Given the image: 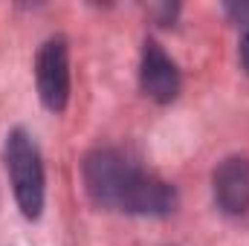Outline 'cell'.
Masks as SVG:
<instances>
[{
	"instance_id": "6",
	"label": "cell",
	"mask_w": 249,
	"mask_h": 246,
	"mask_svg": "<svg viewBox=\"0 0 249 246\" xmlns=\"http://www.w3.org/2000/svg\"><path fill=\"white\" fill-rule=\"evenodd\" d=\"M241 61H244V70L249 72V32L244 35V41H241Z\"/></svg>"
},
{
	"instance_id": "3",
	"label": "cell",
	"mask_w": 249,
	"mask_h": 246,
	"mask_svg": "<svg viewBox=\"0 0 249 246\" xmlns=\"http://www.w3.org/2000/svg\"><path fill=\"white\" fill-rule=\"evenodd\" d=\"M35 81H38V96H41L44 107L53 113H61L70 99V61H67L64 38H50L38 50Z\"/></svg>"
},
{
	"instance_id": "2",
	"label": "cell",
	"mask_w": 249,
	"mask_h": 246,
	"mask_svg": "<svg viewBox=\"0 0 249 246\" xmlns=\"http://www.w3.org/2000/svg\"><path fill=\"white\" fill-rule=\"evenodd\" d=\"M3 159H6L12 191H15V200H18L23 217L35 220L44 209V162H41L38 145L32 142V136L26 130L18 127L6 136Z\"/></svg>"
},
{
	"instance_id": "4",
	"label": "cell",
	"mask_w": 249,
	"mask_h": 246,
	"mask_svg": "<svg viewBox=\"0 0 249 246\" xmlns=\"http://www.w3.org/2000/svg\"><path fill=\"white\" fill-rule=\"evenodd\" d=\"M139 84L145 96H151L160 105H168L180 93V70L177 64L165 55V50L157 41H148L142 50V64H139Z\"/></svg>"
},
{
	"instance_id": "5",
	"label": "cell",
	"mask_w": 249,
	"mask_h": 246,
	"mask_svg": "<svg viewBox=\"0 0 249 246\" xmlns=\"http://www.w3.org/2000/svg\"><path fill=\"white\" fill-rule=\"evenodd\" d=\"M214 203L226 214H244L249 209V159L247 157H229L214 168L212 177Z\"/></svg>"
},
{
	"instance_id": "1",
	"label": "cell",
	"mask_w": 249,
	"mask_h": 246,
	"mask_svg": "<svg viewBox=\"0 0 249 246\" xmlns=\"http://www.w3.org/2000/svg\"><path fill=\"white\" fill-rule=\"evenodd\" d=\"M84 185L99 206L113 211L165 217L177 209L174 185L110 148H99L84 159Z\"/></svg>"
}]
</instances>
